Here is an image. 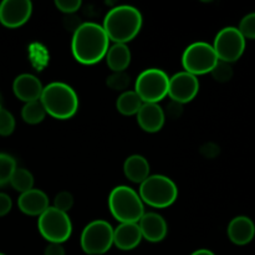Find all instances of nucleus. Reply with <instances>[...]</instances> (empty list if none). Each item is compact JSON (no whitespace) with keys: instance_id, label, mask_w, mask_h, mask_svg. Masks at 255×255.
I'll return each mask as SVG.
<instances>
[{"instance_id":"obj_19","label":"nucleus","mask_w":255,"mask_h":255,"mask_svg":"<svg viewBox=\"0 0 255 255\" xmlns=\"http://www.w3.org/2000/svg\"><path fill=\"white\" fill-rule=\"evenodd\" d=\"M124 173L133 183H143L149 177V163L143 156L132 154L125 161Z\"/></svg>"},{"instance_id":"obj_31","label":"nucleus","mask_w":255,"mask_h":255,"mask_svg":"<svg viewBox=\"0 0 255 255\" xmlns=\"http://www.w3.org/2000/svg\"><path fill=\"white\" fill-rule=\"evenodd\" d=\"M12 201L6 193L0 192V217H4L11 211Z\"/></svg>"},{"instance_id":"obj_34","label":"nucleus","mask_w":255,"mask_h":255,"mask_svg":"<svg viewBox=\"0 0 255 255\" xmlns=\"http://www.w3.org/2000/svg\"><path fill=\"white\" fill-rule=\"evenodd\" d=\"M191 255H216V254H214L213 252L208 251V249H199V251H196Z\"/></svg>"},{"instance_id":"obj_13","label":"nucleus","mask_w":255,"mask_h":255,"mask_svg":"<svg viewBox=\"0 0 255 255\" xmlns=\"http://www.w3.org/2000/svg\"><path fill=\"white\" fill-rule=\"evenodd\" d=\"M42 90H44V86L41 81L31 74L19 75L12 82L14 95L25 104L40 100Z\"/></svg>"},{"instance_id":"obj_3","label":"nucleus","mask_w":255,"mask_h":255,"mask_svg":"<svg viewBox=\"0 0 255 255\" xmlns=\"http://www.w3.org/2000/svg\"><path fill=\"white\" fill-rule=\"evenodd\" d=\"M40 102L47 115L57 120H69L79 110V97L71 86L64 82H51L42 90Z\"/></svg>"},{"instance_id":"obj_16","label":"nucleus","mask_w":255,"mask_h":255,"mask_svg":"<svg viewBox=\"0 0 255 255\" xmlns=\"http://www.w3.org/2000/svg\"><path fill=\"white\" fill-rule=\"evenodd\" d=\"M19 209L27 216H41L49 208V197L41 189H30L20 194L17 199Z\"/></svg>"},{"instance_id":"obj_30","label":"nucleus","mask_w":255,"mask_h":255,"mask_svg":"<svg viewBox=\"0 0 255 255\" xmlns=\"http://www.w3.org/2000/svg\"><path fill=\"white\" fill-rule=\"evenodd\" d=\"M55 5L60 11L65 14H74L81 6V1L80 0H56Z\"/></svg>"},{"instance_id":"obj_6","label":"nucleus","mask_w":255,"mask_h":255,"mask_svg":"<svg viewBox=\"0 0 255 255\" xmlns=\"http://www.w3.org/2000/svg\"><path fill=\"white\" fill-rule=\"evenodd\" d=\"M169 77L163 70L147 69L138 75L134 92L143 104H158L168 95Z\"/></svg>"},{"instance_id":"obj_2","label":"nucleus","mask_w":255,"mask_h":255,"mask_svg":"<svg viewBox=\"0 0 255 255\" xmlns=\"http://www.w3.org/2000/svg\"><path fill=\"white\" fill-rule=\"evenodd\" d=\"M142 21V14L137 7L120 5L107 12L102 27L110 41H114L115 44H127L138 35Z\"/></svg>"},{"instance_id":"obj_26","label":"nucleus","mask_w":255,"mask_h":255,"mask_svg":"<svg viewBox=\"0 0 255 255\" xmlns=\"http://www.w3.org/2000/svg\"><path fill=\"white\" fill-rule=\"evenodd\" d=\"M15 129V119L7 110H0V136H10Z\"/></svg>"},{"instance_id":"obj_24","label":"nucleus","mask_w":255,"mask_h":255,"mask_svg":"<svg viewBox=\"0 0 255 255\" xmlns=\"http://www.w3.org/2000/svg\"><path fill=\"white\" fill-rule=\"evenodd\" d=\"M15 169H16L15 159L10 154L0 153V187L9 183Z\"/></svg>"},{"instance_id":"obj_11","label":"nucleus","mask_w":255,"mask_h":255,"mask_svg":"<svg viewBox=\"0 0 255 255\" xmlns=\"http://www.w3.org/2000/svg\"><path fill=\"white\" fill-rule=\"evenodd\" d=\"M198 91V79L189 72L181 71L169 77L168 96L171 97L172 101L177 104H188L192 100H194Z\"/></svg>"},{"instance_id":"obj_8","label":"nucleus","mask_w":255,"mask_h":255,"mask_svg":"<svg viewBox=\"0 0 255 255\" xmlns=\"http://www.w3.org/2000/svg\"><path fill=\"white\" fill-rule=\"evenodd\" d=\"M114 246V228L106 221L97 219L84 228L81 248L89 255H102Z\"/></svg>"},{"instance_id":"obj_4","label":"nucleus","mask_w":255,"mask_h":255,"mask_svg":"<svg viewBox=\"0 0 255 255\" xmlns=\"http://www.w3.org/2000/svg\"><path fill=\"white\" fill-rule=\"evenodd\" d=\"M111 214L120 223H138L144 214L143 202L131 187L119 186L109 196Z\"/></svg>"},{"instance_id":"obj_32","label":"nucleus","mask_w":255,"mask_h":255,"mask_svg":"<svg viewBox=\"0 0 255 255\" xmlns=\"http://www.w3.org/2000/svg\"><path fill=\"white\" fill-rule=\"evenodd\" d=\"M44 255H65V249L61 244L50 243L45 249Z\"/></svg>"},{"instance_id":"obj_12","label":"nucleus","mask_w":255,"mask_h":255,"mask_svg":"<svg viewBox=\"0 0 255 255\" xmlns=\"http://www.w3.org/2000/svg\"><path fill=\"white\" fill-rule=\"evenodd\" d=\"M32 12L30 0H4L0 2V22L6 27H19L27 22Z\"/></svg>"},{"instance_id":"obj_14","label":"nucleus","mask_w":255,"mask_h":255,"mask_svg":"<svg viewBox=\"0 0 255 255\" xmlns=\"http://www.w3.org/2000/svg\"><path fill=\"white\" fill-rule=\"evenodd\" d=\"M139 231H141L142 238L151 243H158L162 242L167 236V223L163 219V217L154 212L144 213L142 218L139 219L138 223Z\"/></svg>"},{"instance_id":"obj_22","label":"nucleus","mask_w":255,"mask_h":255,"mask_svg":"<svg viewBox=\"0 0 255 255\" xmlns=\"http://www.w3.org/2000/svg\"><path fill=\"white\" fill-rule=\"evenodd\" d=\"M45 116H46V111H45L44 106L40 102V100L27 102V104L24 105V107L21 110L22 120L29 125L40 124V122L44 121Z\"/></svg>"},{"instance_id":"obj_21","label":"nucleus","mask_w":255,"mask_h":255,"mask_svg":"<svg viewBox=\"0 0 255 255\" xmlns=\"http://www.w3.org/2000/svg\"><path fill=\"white\" fill-rule=\"evenodd\" d=\"M142 105H143V102L139 99L138 95L134 91H129V90H126L125 92H122L116 102L117 111L120 114L125 115V116H133V115H137V112L139 111Z\"/></svg>"},{"instance_id":"obj_5","label":"nucleus","mask_w":255,"mask_h":255,"mask_svg":"<svg viewBox=\"0 0 255 255\" xmlns=\"http://www.w3.org/2000/svg\"><path fill=\"white\" fill-rule=\"evenodd\" d=\"M139 198L153 208H167L176 202L178 188L171 178L162 174L149 176L139 186Z\"/></svg>"},{"instance_id":"obj_33","label":"nucleus","mask_w":255,"mask_h":255,"mask_svg":"<svg viewBox=\"0 0 255 255\" xmlns=\"http://www.w3.org/2000/svg\"><path fill=\"white\" fill-rule=\"evenodd\" d=\"M182 111V105L181 104H177V102L172 101L171 104L168 105V110H167V115L171 117H177L179 116Z\"/></svg>"},{"instance_id":"obj_18","label":"nucleus","mask_w":255,"mask_h":255,"mask_svg":"<svg viewBox=\"0 0 255 255\" xmlns=\"http://www.w3.org/2000/svg\"><path fill=\"white\" fill-rule=\"evenodd\" d=\"M142 241V234L137 223H121L114 229V244L121 251H132Z\"/></svg>"},{"instance_id":"obj_36","label":"nucleus","mask_w":255,"mask_h":255,"mask_svg":"<svg viewBox=\"0 0 255 255\" xmlns=\"http://www.w3.org/2000/svg\"><path fill=\"white\" fill-rule=\"evenodd\" d=\"M0 255H5V254H2V253H0Z\"/></svg>"},{"instance_id":"obj_7","label":"nucleus","mask_w":255,"mask_h":255,"mask_svg":"<svg viewBox=\"0 0 255 255\" xmlns=\"http://www.w3.org/2000/svg\"><path fill=\"white\" fill-rule=\"evenodd\" d=\"M40 234L50 243L62 244L71 237L72 223L67 213L49 207L37 221Z\"/></svg>"},{"instance_id":"obj_17","label":"nucleus","mask_w":255,"mask_h":255,"mask_svg":"<svg viewBox=\"0 0 255 255\" xmlns=\"http://www.w3.org/2000/svg\"><path fill=\"white\" fill-rule=\"evenodd\" d=\"M227 232L232 243L237 246H246L253 241L255 236L254 222L248 217H236L229 223Z\"/></svg>"},{"instance_id":"obj_27","label":"nucleus","mask_w":255,"mask_h":255,"mask_svg":"<svg viewBox=\"0 0 255 255\" xmlns=\"http://www.w3.org/2000/svg\"><path fill=\"white\" fill-rule=\"evenodd\" d=\"M211 74L216 81L227 82L232 79V76H233V69H232L231 64H228V62L218 61V64L214 66V69L212 70Z\"/></svg>"},{"instance_id":"obj_25","label":"nucleus","mask_w":255,"mask_h":255,"mask_svg":"<svg viewBox=\"0 0 255 255\" xmlns=\"http://www.w3.org/2000/svg\"><path fill=\"white\" fill-rule=\"evenodd\" d=\"M106 84L114 91L125 92L127 87L129 86V84H131V79H129V76L125 71L114 72V74H111L107 77Z\"/></svg>"},{"instance_id":"obj_20","label":"nucleus","mask_w":255,"mask_h":255,"mask_svg":"<svg viewBox=\"0 0 255 255\" xmlns=\"http://www.w3.org/2000/svg\"><path fill=\"white\" fill-rule=\"evenodd\" d=\"M107 66L114 72H122L129 66L131 51L127 44H114L106 54Z\"/></svg>"},{"instance_id":"obj_23","label":"nucleus","mask_w":255,"mask_h":255,"mask_svg":"<svg viewBox=\"0 0 255 255\" xmlns=\"http://www.w3.org/2000/svg\"><path fill=\"white\" fill-rule=\"evenodd\" d=\"M9 183L11 184L15 191L20 192V193H25V192L34 188V177H32L31 172L27 171V169L17 168L16 167Z\"/></svg>"},{"instance_id":"obj_35","label":"nucleus","mask_w":255,"mask_h":255,"mask_svg":"<svg viewBox=\"0 0 255 255\" xmlns=\"http://www.w3.org/2000/svg\"><path fill=\"white\" fill-rule=\"evenodd\" d=\"M2 109V97H1V95H0V110Z\"/></svg>"},{"instance_id":"obj_10","label":"nucleus","mask_w":255,"mask_h":255,"mask_svg":"<svg viewBox=\"0 0 255 255\" xmlns=\"http://www.w3.org/2000/svg\"><path fill=\"white\" fill-rule=\"evenodd\" d=\"M212 46L219 61L232 64L241 59L243 55L246 50V39L241 34L238 27L228 26L222 29L217 34Z\"/></svg>"},{"instance_id":"obj_29","label":"nucleus","mask_w":255,"mask_h":255,"mask_svg":"<svg viewBox=\"0 0 255 255\" xmlns=\"http://www.w3.org/2000/svg\"><path fill=\"white\" fill-rule=\"evenodd\" d=\"M74 206V197L70 192H60L56 194L54 199V208H56L57 211L64 212L67 213L70 209Z\"/></svg>"},{"instance_id":"obj_15","label":"nucleus","mask_w":255,"mask_h":255,"mask_svg":"<svg viewBox=\"0 0 255 255\" xmlns=\"http://www.w3.org/2000/svg\"><path fill=\"white\" fill-rule=\"evenodd\" d=\"M166 115L158 104H143L137 112V122L143 131L154 133L163 127Z\"/></svg>"},{"instance_id":"obj_9","label":"nucleus","mask_w":255,"mask_h":255,"mask_svg":"<svg viewBox=\"0 0 255 255\" xmlns=\"http://www.w3.org/2000/svg\"><path fill=\"white\" fill-rule=\"evenodd\" d=\"M218 61L213 46L203 41H197L189 45L182 56L184 71L194 76L212 72Z\"/></svg>"},{"instance_id":"obj_28","label":"nucleus","mask_w":255,"mask_h":255,"mask_svg":"<svg viewBox=\"0 0 255 255\" xmlns=\"http://www.w3.org/2000/svg\"><path fill=\"white\" fill-rule=\"evenodd\" d=\"M238 30L243 35L244 39L255 40V12H251V14L246 15L241 20Z\"/></svg>"},{"instance_id":"obj_1","label":"nucleus","mask_w":255,"mask_h":255,"mask_svg":"<svg viewBox=\"0 0 255 255\" xmlns=\"http://www.w3.org/2000/svg\"><path fill=\"white\" fill-rule=\"evenodd\" d=\"M110 49V39L102 25L84 22L74 32L71 41L72 55L84 65H94L106 56Z\"/></svg>"}]
</instances>
